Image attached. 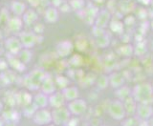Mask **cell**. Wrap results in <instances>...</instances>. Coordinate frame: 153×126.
<instances>
[{"label":"cell","instance_id":"1","mask_svg":"<svg viewBox=\"0 0 153 126\" xmlns=\"http://www.w3.org/2000/svg\"><path fill=\"white\" fill-rule=\"evenodd\" d=\"M131 96L138 103H148L153 99V89L152 85L148 82L137 84L132 89Z\"/></svg>","mask_w":153,"mask_h":126},{"label":"cell","instance_id":"2","mask_svg":"<svg viewBox=\"0 0 153 126\" xmlns=\"http://www.w3.org/2000/svg\"><path fill=\"white\" fill-rule=\"evenodd\" d=\"M107 113L115 120H123L126 117L123 101L118 99L109 101L107 105Z\"/></svg>","mask_w":153,"mask_h":126},{"label":"cell","instance_id":"3","mask_svg":"<svg viewBox=\"0 0 153 126\" xmlns=\"http://www.w3.org/2000/svg\"><path fill=\"white\" fill-rule=\"evenodd\" d=\"M71 113L68 108L65 107H57L54 108V111L52 112V122H54L56 125H63L68 122L70 119Z\"/></svg>","mask_w":153,"mask_h":126},{"label":"cell","instance_id":"4","mask_svg":"<svg viewBox=\"0 0 153 126\" xmlns=\"http://www.w3.org/2000/svg\"><path fill=\"white\" fill-rule=\"evenodd\" d=\"M135 115L140 122H148L153 117V107L148 103H138Z\"/></svg>","mask_w":153,"mask_h":126},{"label":"cell","instance_id":"5","mask_svg":"<svg viewBox=\"0 0 153 126\" xmlns=\"http://www.w3.org/2000/svg\"><path fill=\"white\" fill-rule=\"evenodd\" d=\"M68 110L70 111L71 115L74 116H80L82 115L86 109H87V103L83 99H74L72 101H69L68 104Z\"/></svg>","mask_w":153,"mask_h":126},{"label":"cell","instance_id":"6","mask_svg":"<svg viewBox=\"0 0 153 126\" xmlns=\"http://www.w3.org/2000/svg\"><path fill=\"white\" fill-rule=\"evenodd\" d=\"M33 119V122L38 125H48L52 122V113H50L48 110L40 109L35 112Z\"/></svg>","mask_w":153,"mask_h":126},{"label":"cell","instance_id":"7","mask_svg":"<svg viewBox=\"0 0 153 126\" xmlns=\"http://www.w3.org/2000/svg\"><path fill=\"white\" fill-rule=\"evenodd\" d=\"M110 17L111 14L108 10H102V11H99L97 16H96V26L100 28H104L110 23Z\"/></svg>","mask_w":153,"mask_h":126},{"label":"cell","instance_id":"8","mask_svg":"<svg viewBox=\"0 0 153 126\" xmlns=\"http://www.w3.org/2000/svg\"><path fill=\"white\" fill-rule=\"evenodd\" d=\"M109 79V85L113 87L114 89H118L120 87H122L123 85H124V77L121 74V73L118 72H114L112 74H110L108 76Z\"/></svg>","mask_w":153,"mask_h":126},{"label":"cell","instance_id":"9","mask_svg":"<svg viewBox=\"0 0 153 126\" xmlns=\"http://www.w3.org/2000/svg\"><path fill=\"white\" fill-rule=\"evenodd\" d=\"M123 106H124V109H126V116H134L136 114V109H137L138 102L133 99L132 96H128L127 99L123 100Z\"/></svg>","mask_w":153,"mask_h":126},{"label":"cell","instance_id":"10","mask_svg":"<svg viewBox=\"0 0 153 126\" xmlns=\"http://www.w3.org/2000/svg\"><path fill=\"white\" fill-rule=\"evenodd\" d=\"M62 94L64 96L65 100L72 101L74 99H76L79 96V90L76 87H66L63 90Z\"/></svg>","mask_w":153,"mask_h":126},{"label":"cell","instance_id":"11","mask_svg":"<svg viewBox=\"0 0 153 126\" xmlns=\"http://www.w3.org/2000/svg\"><path fill=\"white\" fill-rule=\"evenodd\" d=\"M131 92L132 90H130L128 88L127 86L126 85H123L122 87H120V88L116 89V92H115V95H116L117 99H120V100H124L126 99H127L128 96H131Z\"/></svg>","mask_w":153,"mask_h":126},{"label":"cell","instance_id":"12","mask_svg":"<svg viewBox=\"0 0 153 126\" xmlns=\"http://www.w3.org/2000/svg\"><path fill=\"white\" fill-rule=\"evenodd\" d=\"M64 101H65V99H64L63 94L62 93H56L54 96H51L50 104L54 108H57V107H60V106L63 105Z\"/></svg>","mask_w":153,"mask_h":126},{"label":"cell","instance_id":"13","mask_svg":"<svg viewBox=\"0 0 153 126\" xmlns=\"http://www.w3.org/2000/svg\"><path fill=\"white\" fill-rule=\"evenodd\" d=\"M109 27L114 33H121L123 31V22L119 21V20L110 21Z\"/></svg>","mask_w":153,"mask_h":126},{"label":"cell","instance_id":"14","mask_svg":"<svg viewBox=\"0 0 153 126\" xmlns=\"http://www.w3.org/2000/svg\"><path fill=\"white\" fill-rule=\"evenodd\" d=\"M109 37L108 36H106L104 33L103 36H98L97 38H96V43H97L98 47L100 48H105L107 47L109 45Z\"/></svg>","mask_w":153,"mask_h":126},{"label":"cell","instance_id":"15","mask_svg":"<svg viewBox=\"0 0 153 126\" xmlns=\"http://www.w3.org/2000/svg\"><path fill=\"white\" fill-rule=\"evenodd\" d=\"M119 51L121 53V55L123 56H131L134 54V48L130 44L123 45L119 49Z\"/></svg>","mask_w":153,"mask_h":126},{"label":"cell","instance_id":"16","mask_svg":"<svg viewBox=\"0 0 153 126\" xmlns=\"http://www.w3.org/2000/svg\"><path fill=\"white\" fill-rule=\"evenodd\" d=\"M22 43L23 45H25V47H32L35 43V37L33 35L30 33H24V36H22Z\"/></svg>","mask_w":153,"mask_h":126},{"label":"cell","instance_id":"17","mask_svg":"<svg viewBox=\"0 0 153 126\" xmlns=\"http://www.w3.org/2000/svg\"><path fill=\"white\" fill-rule=\"evenodd\" d=\"M109 85V79L107 76H100L97 79V86L99 89H105Z\"/></svg>","mask_w":153,"mask_h":126},{"label":"cell","instance_id":"18","mask_svg":"<svg viewBox=\"0 0 153 126\" xmlns=\"http://www.w3.org/2000/svg\"><path fill=\"white\" fill-rule=\"evenodd\" d=\"M47 101H48V99H47L46 96L42 94H39L36 96L35 104H36V106H37L38 108H43L47 105Z\"/></svg>","mask_w":153,"mask_h":126},{"label":"cell","instance_id":"19","mask_svg":"<svg viewBox=\"0 0 153 126\" xmlns=\"http://www.w3.org/2000/svg\"><path fill=\"white\" fill-rule=\"evenodd\" d=\"M59 48H60V50L59 51V55L64 56H67L70 53V51L72 49V45H71V43L66 42V45H64V43H62V44L59 46Z\"/></svg>","mask_w":153,"mask_h":126},{"label":"cell","instance_id":"20","mask_svg":"<svg viewBox=\"0 0 153 126\" xmlns=\"http://www.w3.org/2000/svg\"><path fill=\"white\" fill-rule=\"evenodd\" d=\"M146 45L145 43H138L137 47L134 48V53L136 55L142 56L143 54H146Z\"/></svg>","mask_w":153,"mask_h":126},{"label":"cell","instance_id":"21","mask_svg":"<svg viewBox=\"0 0 153 126\" xmlns=\"http://www.w3.org/2000/svg\"><path fill=\"white\" fill-rule=\"evenodd\" d=\"M55 90V87H54V83L49 79L45 82V84L43 85V91H44V93H47V94H50V93H53Z\"/></svg>","mask_w":153,"mask_h":126},{"label":"cell","instance_id":"22","mask_svg":"<svg viewBox=\"0 0 153 126\" xmlns=\"http://www.w3.org/2000/svg\"><path fill=\"white\" fill-rule=\"evenodd\" d=\"M56 18H57V13L56 10L54 9H50V10H48V12H47V19L49 21H55L56 20Z\"/></svg>","mask_w":153,"mask_h":126},{"label":"cell","instance_id":"23","mask_svg":"<svg viewBox=\"0 0 153 126\" xmlns=\"http://www.w3.org/2000/svg\"><path fill=\"white\" fill-rule=\"evenodd\" d=\"M95 1H97V2H103L104 0H95Z\"/></svg>","mask_w":153,"mask_h":126},{"label":"cell","instance_id":"24","mask_svg":"<svg viewBox=\"0 0 153 126\" xmlns=\"http://www.w3.org/2000/svg\"><path fill=\"white\" fill-rule=\"evenodd\" d=\"M151 27H152V29H153V20H152V22H151Z\"/></svg>","mask_w":153,"mask_h":126},{"label":"cell","instance_id":"25","mask_svg":"<svg viewBox=\"0 0 153 126\" xmlns=\"http://www.w3.org/2000/svg\"><path fill=\"white\" fill-rule=\"evenodd\" d=\"M100 126H107V125H100Z\"/></svg>","mask_w":153,"mask_h":126},{"label":"cell","instance_id":"26","mask_svg":"<svg viewBox=\"0 0 153 126\" xmlns=\"http://www.w3.org/2000/svg\"><path fill=\"white\" fill-rule=\"evenodd\" d=\"M151 85H152V89H153V83H152V84H151Z\"/></svg>","mask_w":153,"mask_h":126},{"label":"cell","instance_id":"27","mask_svg":"<svg viewBox=\"0 0 153 126\" xmlns=\"http://www.w3.org/2000/svg\"><path fill=\"white\" fill-rule=\"evenodd\" d=\"M44 126H47V125H44Z\"/></svg>","mask_w":153,"mask_h":126}]
</instances>
